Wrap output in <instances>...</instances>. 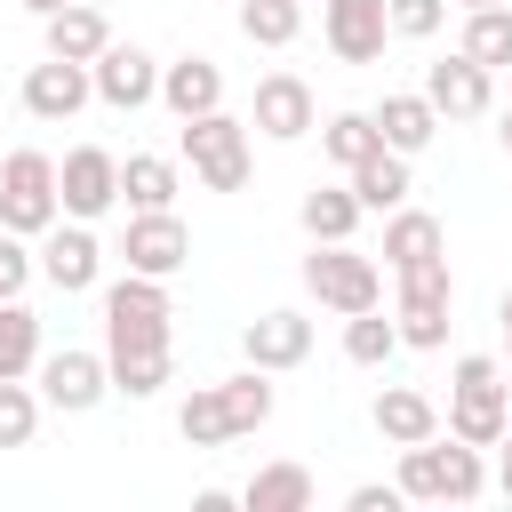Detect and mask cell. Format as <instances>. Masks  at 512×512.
<instances>
[{
	"instance_id": "12",
	"label": "cell",
	"mask_w": 512,
	"mask_h": 512,
	"mask_svg": "<svg viewBox=\"0 0 512 512\" xmlns=\"http://www.w3.org/2000/svg\"><path fill=\"white\" fill-rule=\"evenodd\" d=\"M320 32H328L336 64H376L392 40V16H384V0H320Z\"/></svg>"
},
{
	"instance_id": "37",
	"label": "cell",
	"mask_w": 512,
	"mask_h": 512,
	"mask_svg": "<svg viewBox=\"0 0 512 512\" xmlns=\"http://www.w3.org/2000/svg\"><path fill=\"white\" fill-rule=\"evenodd\" d=\"M344 504H352V512H400L408 496H400V480H392V488H384V480H360V488H352Z\"/></svg>"
},
{
	"instance_id": "35",
	"label": "cell",
	"mask_w": 512,
	"mask_h": 512,
	"mask_svg": "<svg viewBox=\"0 0 512 512\" xmlns=\"http://www.w3.org/2000/svg\"><path fill=\"white\" fill-rule=\"evenodd\" d=\"M384 16H392L400 40H432L448 24V0H384Z\"/></svg>"
},
{
	"instance_id": "9",
	"label": "cell",
	"mask_w": 512,
	"mask_h": 512,
	"mask_svg": "<svg viewBox=\"0 0 512 512\" xmlns=\"http://www.w3.org/2000/svg\"><path fill=\"white\" fill-rule=\"evenodd\" d=\"M40 400L48 408H64V416H80V408H96L104 392H112V368H104V352H80V344H64V352H40Z\"/></svg>"
},
{
	"instance_id": "38",
	"label": "cell",
	"mask_w": 512,
	"mask_h": 512,
	"mask_svg": "<svg viewBox=\"0 0 512 512\" xmlns=\"http://www.w3.org/2000/svg\"><path fill=\"white\" fill-rule=\"evenodd\" d=\"M232 504H240L232 488H200V496H192V512H232Z\"/></svg>"
},
{
	"instance_id": "43",
	"label": "cell",
	"mask_w": 512,
	"mask_h": 512,
	"mask_svg": "<svg viewBox=\"0 0 512 512\" xmlns=\"http://www.w3.org/2000/svg\"><path fill=\"white\" fill-rule=\"evenodd\" d=\"M456 8H496V0H456Z\"/></svg>"
},
{
	"instance_id": "39",
	"label": "cell",
	"mask_w": 512,
	"mask_h": 512,
	"mask_svg": "<svg viewBox=\"0 0 512 512\" xmlns=\"http://www.w3.org/2000/svg\"><path fill=\"white\" fill-rule=\"evenodd\" d=\"M496 448H504V456H496V488L512 496V424H504V440H496Z\"/></svg>"
},
{
	"instance_id": "31",
	"label": "cell",
	"mask_w": 512,
	"mask_h": 512,
	"mask_svg": "<svg viewBox=\"0 0 512 512\" xmlns=\"http://www.w3.org/2000/svg\"><path fill=\"white\" fill-rule=\"evenodd\" d=\"M216 392H224V424H232V440H240V432H256V424L272 416V384H264V368H248V376H224Z\"/></svg>"
},
{
	"instance_id": "33",
	"label": "cell",
	"mask_w": 512,
	"mask_h": 512,
	"mask_svg": "<svg viewBox=\"0 0 512 512\" xmlns=\"http://www.w3.org/2000/svg\"><path fill=\"white\" fill-rule=\"evenodd\" d=\"M176 432H184L192 448H224V440H232V424H224V392H216V384H200V392L176 408Z\"/></svg>"
},
{
	"instance_id": "6",
	"label": "cell",
	"mask_w": 512,
	"mask_h": 512,
	"mask_svg": "<svg viewBox=\"0 0 512 512\" xmlns=\"http://www.w3.org/2000/svg\"><path fill=\"white\" fill-rule=\"evenodd\" d=\"M56 216H64V200H56V160L32 152V144L8 152V168H0V224L32 240V232H48Z\"/></svg>"
},
{
	"instance_id": "29",
	"label": "cell",
	"mask_w": 512,
	"mask_h": 512,
	"mask_svg": "<svg viewBox=\"0 0 512 512\" xmlns=\"http://www.w3.org/2000/svg\"><path fill=\"white\" fill-rule=\"evenodd\" d=\"M240 32L256 48H288L304 32V0H240Z\"/></svg>"
},
{
	"instance_id": "28",
	"label": "cell",
	"mask_w": 512,
	"mask_h": 512,
	"mask_svg": "<svg viewBox=\"0 0 512 512\" xmlns=\"http://www.w3.org/2000/svg\"><path fill=\"white\" fill-rule=\"evenodd\" d=\"M40 368V312H24L16 296L0 304V376H32Z\"/></svg>"
},
{
	"instance_id": "23",
	"label": "cell",
	"mask_w": 512,
	"mask_h": 512,
	"mask_svg": "<svg viewBox=\"0 0 512 512\" xmlns=\"http://www.w3.org/2000/svg\"><path fill=\"white\" fill-rule=\"evenodd\" d=\"M352 200H360V208H376V216H392V208L408 200V160H400L392 144H376V152L352 168Z\"/></svg>"
},
{
	"instance_id": "26",
	"label": "cell",
	"mask_w": 512,
	"mask_h": 512,
	"mask_svg": "<svg viewBox=\"0 0 512 512\" xmlns=\"http://www.w3.org/2000/svg\"><path fill=\"white\" fill-rule=\"evenodd\" d=\"M360 216H368V208L352 200V184H344V192H336V184H312V192H304V232H312V240H352Z\"/></svg>"
},
{
	"instance_id": "44",
	"label": "cell",
	"mask_w": 512,
	"mask_h": 512,
	"mask_svg": "<svg viewBox=\"0 0 512 512\" xmlns=\"http://www.w3.org/2000/svg\"><path fill=\"white\" fill-rule=\"evenodd\" d=\"M0 168H8V152H0Z\"/></svg>"
},
{
	"instance_id": "25",
	"label": "cell",
	"mask_w": 512,
	"mask_h": 512,
	"mask_svg": "<svg viewBox=\"0 0 512 512\" xmlns=\"http://www.w3.org/2000/svg\"><path fill=\"white\" fill-rule=\"evenodd\" d=\"M120 200H128V208H176V160L128 152V160H120Z\"/></svg>"
},
{
	"instance_id": "24",
	"label": "cell",
	"mask_w": 512,
	"mask_h": 512,
	"mask_svg": "<svg viewBox=\"0 0 512 512\" xmlns=\"http://www.w3.org/2000/svg\"><path fill=\"white\" fill-rule=\"evenodd\" d=\"M248 512H312V472L304 464H264L248 488H240Z\"/></svg>"
},
{
	"instance_id": "15",
	"label": "cell",
	"mask_w": 512,
	"mask_h": 512,
	"mask_svg": "<svg viewBox=\"0 0 512 512\" xmlns=\"http://www.w3.org/2000/svg\"><path fill=\"white\" fill-rule=\"evenodd\" d=\"M40 272H48L64 296L96 288V272H104V248H96V232H88L80 216H72V224L56 216V224H48V248H40Z\"/></svg>"
},
{
	"instance_id": "3",
	"label": "cell",
	"mask_w": 512,
	"mask_h": 512,
	"mask_svg": "<svg viewBox=\"0 0 512 512\" xmlns=\"http://www.w3.org/2000/svg\"><path fill=\"white\" fill-rule=\"evenodd\" d=\"M304 288L328 304V312H368V304H384V272H376V256H360L352 240H312V256H304Z\"/></svg>"
},
{
	"instance_id": "8",
	"label": "cell",
	"mask_w": 512,
	"mask_h": 512,
	"mask_svg": "<svg viewBox=\"0 0 512 512\" xmlns=\"http://www.w3.org/2000/svg\"><path fill=\"white\" fill-rule=\"evenodd\" d=\"M56 200H64V216L96 224V216L120 200V160H112L104 144H72V152L56 160Z\"/></svg>"
},
{
	"instance_id": "32",
	"label": "cell",
	"mask_w": 512,
	"mask_h": 512,
	"mask_svg": "<svg viewBox=\"0 0 512 512\" xmlns=\"http://www.w3.org/2000/svg\"><path fill=\"white\" fill-rule=\"evenodd\" d=\"M376 144H384V136H376V120H368V112H336V120L320 128V152H328L336 168H360Z\"/></svg>"
},
{
	"instance_id": "22",
	"label": "cell",
	"mask_w": 512,
	"mask_h": 512,
	"mask_svg": "<svg viewBox=\"0 0 512 512\" xmlns=\"http://www.w3.org/2000/svg\"><path fill=\"white\" fill-rule=\"evenodd\" d=\"M104 48H112V24H104L96 8H80V0H72V8H56V16H48V56H72V64H96Z\"/></svg>"
},
{
	"instance_id": "30",
	"label": "cell",
	"mask_w": 512,
	"mask_h": 512,
	"mask_svg": "<svg viewBox=\"0 0 512 512\" xmlns=\"http://www.w3.org/2000/svg\"><path fill=\"white\" fill-rule=\"evenodd\" d=\"M392 352H400V320H376V304L344 320V360H360V368H384Z\"/></svg>"
},
{
	"instance_id": "4",
	"label": "cell",
	"mask_w": 512,
	"mask_h": 512,
	"mask_svg": "<svg viewBox=\"0 0 512 512\" xmlns=\"http://www.w3.org/2000/svg\"><path fill=\"white\" fill-rule=\"evenodd\" d=\"M104 368H112V392L152 400L168 384V320H104Z\"/></svg>"
},
{
	"instance_id": "34",
	"label": "cell",
	"mask_w": 512,
	"mask_h": 512,
	"mask_svg": "<svg viewBox=\"0 0 512 512\" xmlns=\"http://www.w3.org/2000/svg\"><path fill=\"white\" fill-rule=\"evenodd\" d=\"M40 432V392L24 376H0V448H32Z\"/></svg>"
},
{
	"instance_id": "19",
	"label": "cell",
	"mask_w": 512,
	"mask_h": 512,
	"mask_svg": "<svg viewBox=\"0 0 512 512\" xmlns=\"http://www.w3.org/2000/svg\"><path fill=\"white\" fill-rule=\"evenodd\" d=\"M368 120H376V136H384V144H392L400 160H416V152H424V144L440 136V112L424 104V88H416V96H384V104H376Z\"/></svg>"
},
{
	"instance_id": "14",
	"label": "cell",
	"mask_w": 512,
	"mask_h": 512,
	"mask_svg": "<svg viewBox=\"0 0 512 512\" xmlns=\"http://www.w3.org/2000/svg\"><path fill=\"white\" fill-rule=\"evenodd\" d=\"M88 96H96V80H88V64H72V56H48V64L24 72V112H32V120H72Z\"/></svg>"
},
{
	"instance_id": "13",
	"label": "cell",
	"mask_w": 512,
	"mask_h": 512,
	"mask_svg": "<svg viewBox=\"0 0 512 512\" xmlns=\"http://www.w3.org/2000/svg\"><path fill=\"white\" fill-rule=\"evenodd\" d=\"M88 80H96V96H104L112 112H136V104H152V96H160V64H152L136 40H128V48L112 40V48L88 64Z\"/></svg>"
},
{
	"instance_id": "5",
	"label": "cell",
	"mask_w": 512,
	"mask_h": 512,
	"mask_svg": "<svg viewBox=\"0 0 512 512\" xmlns=\"http://www.w3.org/2000/svg\"><path fill=\"white\" fill-rule=\"evenodd\" d=\"M184 160H192V176L208 184V192H240L248 184V128L216 104V112H192L184 120Z\"/></svg>"
},
{
	"instance_id": "40",
	"label": "cell",
	"mask_w": 512,
	"mask_h": 512,
	"mask_svg": "<svg viewBox=\"0 0 512 512\" xmlns=\"http://www.w3.org/2000/svg\"><path fill=\"white\" fill-rule=\"evenodd\" d=\"M24 8H32V16H56V8H72V0H24Z\"/></svg>"
},
{
	"instance_id": "45",
	"label": "cell",
	"mask_w": 512,
	"mask_h": 512,
	"mask_svg": "<svg viewBox=\"0 0 512 512\" xmlns=\"http://www.w3.org/2000/svg\"><path fill=\"white\" fill-rule=\"evenodd\" d=\"M504 8H512V0H504Z\"/></svg>"
},
{
	"instance_id": "41",
	"label": "cell",
	"mask_w": 512,
	"mask_h": 512,
	"mask_svg": "<svg viewBox=\"0 0 512 512\" xmlns=\"http://www.w3.org/2000/svg\"><path fill=\"white\" fill-rule=\"evenodd\" d=\"M504 344H512V288H504Z\"/></svg>"
},
{
	"instance_id": "1",
	"label": "cell",
	"mask_w": 512,
	"mask_h": 512,
	"mask_svg": "<svg viewBox=\"0 0 512 512\" xmlns=\"http://www.w3.org/2000/svg\"><path fill=\"white\" fill-rule=\"evenodd\" d=\"M488 488V464H480V448L472 440H416V448H400V496H416V504H472Z\"/></svg>"
},
{
	"instance_id": "18",
	"label": "cell",
	"mask_w": 512,
	"mask_h": 512,
	"mask_svg": "<svg viewBox=\"0 0 512 512\" xmlns=\"http://www.w3.org/2000/svg\"><path fill=\"white\" fill-rule=\"evenodd\" d=\"M160 104H168L176 120L216 112V104H224V72H216V56H176V64H160Z\"/></svg>"
},
{
	"instance_id": "20",
	"label": "cell",
	"mask_w": 512,
	"mask_h": 512,
	"mask_svg": "<svg viewBox=\"0 0 512 512\" xmlns=\"http://www.w3.org/2000/svg\"><path fill=\"white\" fill-rule=\"evenodd\" d=\"M432 256H448V232H440V216H424V208H392V224H384V264L400 272V264H432Z\"/></svg>"
},
{
	"instance_id": "2",
	"label": "cell",
	"mask_w": 512,
	"mask_h": 512,
	"mask_svg": "<svg viewBox=\"0 0 512 512\" xmlns=\"http://www.w3.org/2000/svg\"><path fill=\"white\" fill-rule=\"evenodd\" d=\"M512 424V400H504V368L488 352H464L456 360V384H448V432L472 440V448H496Z\"/></svg>"
},
{
	"instance_id": "11",
	"label": "cell",
	"mask_w": 512,
	"mask_h": 512,
	"mask_svg": "<svg viewBox=\"0 0 512 512\" xmlns=\"http://www.w3.org/2000/svg\"><path fill=\"white\" fill-rule=\"evenodd\" d=\"M120 256H128V272H152V280H168V272H184V256H192V232L176 224V208H136V216H128V240H120Z\"/></svg>"
},
{
	"instance_id": "36",
	"label": "cell",
	"mask_w": 512,
	"mask_h": 512,
	"mask_svg": "<svg viewBox=\"0 0 512 512\" xmlns=\"http://www.w3.org/2000/svg\"><path fill=\"white\" fill-rule=\"evenodd\" d=\"M24 280H32V248H24V232H8V224H0V304H8V296H24Z\"/></svg>"
},
{
	"instance_id": "42",
	"label": "cell",
	"mask_w": 512,
	"mask_h": 512,
	"mask_svg": "<svg viewBox=\"0 0 512 512\" xmlns=\"http://www.w3.org/2000/svg\"><path fill=\"white\" fill-rule=\"evenodd\" d=\"M496 136H504V152H512V112H504V128H496Z\"/></svg>"
},
{
	"instance_id": "10",
	"label": "cell",
	"mask_w": 512,
	"mask_h": 512,
	"mask_svg": "<svg viewBox=\"0 0 512 512\" xmlns=\"http://www.w3.org/2000/svg\"><path fill=\"white\" fill-rule=\"evenodd\" d=\"M424 104H432L440 120H480V112L496 104V72L456 48V56H440V64L424 72Z\"/></svg>"
},
{
	"instance_id": "27",
	"label": "cell",
	"mask_w": 512,
	"mask_h": 512,
	"mask_svg": "<svg viewBox=\"0 0 512 512\" xmlns=\"http://www.w3.org/2000/svg\"><path fill=\"white\" fill-rule=\"evenodd\" d=\"M464 56L472 64H512V8L496 0V8H464Z\"/></svg>"
},
{
	"instance_id": "7",
	"label": "cell",
	"mask_w": 512,
	"mask_h": 512,
	"mask_svg": "<svg viewBox=\"0 0 512 512\" xmlns=\"http://www.w3.org/2000/svg\"><path fill=\"white\" fill-rule=\"evenodd\" d=\"M400 344H448V304H456V280H448V256L432 264H400Z\"/></svg>"
},
{
	"instance_id": "16",
	"label": "cell",
	"mask_w": 512,
	"mask_h": 512,
	"mask_svg": "<svg viewBox=\"0 0 512 512\" xmlns=\"http://www.w3.org/2000/svg\"><path fill=\"white\" fill-rule=\"evenodd\" d=\"M240 352H248V368H264V376H280V368H296L304 352H312V320L304 312H256L248 320V336H240Z\"/></svg>"
},
{
	"instance_id": "17",
	"label": "cell",
	"mask_w": 512,
	"mask_h": 512,
	"mask_svg": "<svg viewBox=\"0 0 512 512\" xmlns=\"http://www.w3.org/2000/svg\"><path fill=\"white\" fill-rule=\"evenodd\" d=\"M248 128H264L272 144L312 136V88H304L296 72H264V80H256V120H248Z\"/></svg>"
},
{
	"instance_id": "21",
	"label": "cell",
	"mask_w": 512,
	"mask_h": 512,
	"mask_svg": "<svg viewBox=\"0 0 512 512\" xmlns=\"http://www.w3.org/2000/svg\"><path fill=\"white\" fill-rule=\"evenodd\" d=\"M376 432H384L392 448H416V440L440 432V408H432L416 384H392V392H376Z\"/></svg>"
}]
</instances>
